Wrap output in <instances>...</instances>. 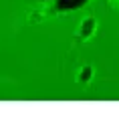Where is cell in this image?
I'll use <instances>...</instances> for the list:
<instances>
[{
	"instance_id": "6da1fadb",
	"label": "cell",
	"mask_w": 119,
	"mask_h": 125,
	"mask_svg": "<svg viewBox=\"0 0 119 125\" xmlns=\"http://www.w3.org/2000/svg\"><path fill=\"white\" fill-rule=\"evenodd\" d=\"M95 28H97V20H95L93 16H87V18H83L81 26H79V38H83V41H85V38L93 36Z\"/></svg>"
},
{
	"instance_id": "7a4b0ae2",
	"label": "cell",
	"mask_w": 119,
	"mask_h": 125,
	"mask_svg": "<svg viewBox=\"0 0 119 125\" xmlns=\"http://www.w3.org/2000/svg\"><path fill=\"white\" fill-rule=\"evenodd\" d=\"M83 4H87V0H57V4H54V10H77L81 8Z\"/></svg>"
},
{
	"instance_id": "3957f363",
	"label": "cell",
	"mask_w": 119,
	"mask_h": 125,
	"mask_svg": "<svg viewBox=\"0 0 119 125\" xmlns=\"http://www.w3.org/2000/svg\"><path fill=\"white\" fill-rule=\"evenodd\" d=\"M91 79H93V67L91 65L81 67V71H79V75H77V81L81 83V85H87Z\"/></svg>"
},
{
	"instance_id": "277c9868",
	"label": "cell",
	"mask_w": 119,
	"mask_h": 125,
	"mask_svg": "<svg viewBox=\"0 0 119 125\" xmlns=\"http://www.w3.org/2000/svg\"><path fill=\"white\" fill-rule=\"evenodd\" d=\"M41 2H43V0H41Z\"/></svg>"
}]
</instances>
